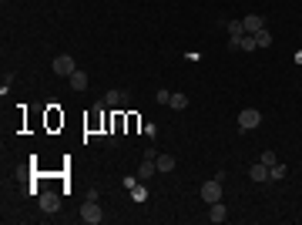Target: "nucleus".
I'll return each mask as SVG.
<instances>
[{"label":"nucleus","mask_w":302,"mask_h":225,"mask_svg":"<svg viewBox=\"0 0 302 225\" xmlns=\"http://www.w3.org/2000/svg\"><path fill=\"white\" fill-rule=\"evenodd\" d=\"M222 27L228 31V37H242L245 34V20H225Z\"/></svg>","instance_id":"nucleus-8"},{"label":"nucleus","mask_w":302,"mask_h":225,"mask_svg":"<svg viewBox=\"0 0 302 225\" xmlns=\"http://www.w3.org/2000/svg\"><path fill=\"white\" fill-rule=\"evenodd\" d=\"M202 198H205L208 205H211V202H222V178H208L205 185H202Z\"/></svg>","instance_id":"nucleus-2"},{"label":"nucleus","mask_w":302,"mask_h":225,"mask_svg":"<svg viewBox=\"0 0 302 225\" xmlns=\"http://www.w3.org/2000/svg\"><path fill=\"white\" fill-rule=\"evenodd\" d=\"M285 171H289V168H285L282 161H275V165L269 168V178H272V182H279V178H285Z\"/></svg>","instance_id":"nucleus-16"},{"label":"nucleus","mask_w":302,"mask_h":225,"mask_svg":"<svg viewBox=\"0 0 302 225\" xmlns=\"http://www.w3.org/2000/svg\"><path fill=\"white\" fill-rule=\"evenodd\" d=\"M128 101H131L128 91H108L104 94V104H128Z\"/></svg>","instance_id":"nucleus-7"},{"label":"nucleus","mask_w":302,"mask_h":225,"mask_svg":"<svg viewBox=\"0 0 302 225\" xmlns=\"http://www.w3.org/2000/svg\"><path fill=\"white\" fill-rule=\"evenodd\" d=\"M154 165H158V171H171V168H175V158H171V155H158Z\"/></svg>","instance_id":"nucleus-15"},{"label":"nucleus","mask_w":302,"mask_h":225,"mask_svg":"<svg viewBox=\"0 0 302 225\" xmlns=\"http://www.w3.org/2000/svg\"><path fill=\"white\" fill-rule=\"evenodd\" d=\"M208 219H211V222H225V219H228L225 205H222V202H211V208H208Z\"/></svg>","instance_id":"nucleus-10"},{"label":"nucleus","mask_w":302,"mask_h":225,"mask_svg":"<svg viewBox=\"0 0 302 225\" xmlns=\"http://www.w3.org/2000/svg\"><path fill=\"white\" fill-rule=\"evenodd\" d=\"M259 161H262V165H269V168H272V165H275L279 158H275V151H262V158H259Z\"/></svg>","instance_id":"nucleus-18"},{"label":"nucleus","mask_w":302,"mask_h":225,"mask_svg":"<svg viewBox=\"0 0 302 225\" xmlns=\"http://www.w3.org/2000/svg\"><path fill=\"white\" fill-rule=\"evenodd\" d=\"M248 175H252V182H265V178H269V165H262V161H259V165H252V171H248Z\"/></svg>","instance_id":"nucleus-13"},{"label":"nucleus","mask_w":302,"mask_h":225,"mask_svg":"<svg viewBox=\"0 0 302 225\" xmlns=\"http://www.w3.org/2000/svg\"><path fill=\"white\" fill-rule=\"evenodd\" d=\"M262 27H265L262 14H248L245 17V34H255V31H262Z\"/></svg>","instance_id":"nucleus-9"},{"label":"nucleus","mask_w":302,"mask_h":225,"mask_svg":"<svg viewBox=\"0 0 302 225\" xmlns=\"http://www.w3.org/2000/svg\"><path fill=\"white\" fill-rule=\"evenodd\" d=\"M252 37H255V44H259V47H269V44H272V34H269V31H255V34H252Z\"/></svg>","instance_id":"nucleus-17"},{"label":"nucleus","mask_w":302,"mask_h":225,"mask_svg":"<svg viewBox=\"0 0 302 225\" xmlns=\"http://www.w3.org/2000/svg\"><path fill=\"white\" fill-rule=\"evenodd\" d=\"M168 108H175V111H185V108H188V94H171Z\"/></svg>","instance_id":"nucleus-12"},{"label":"nucleus","mask_w":302,"mask_h":225,"mask_svg":"<svg viewBox=\"0 0 302 225\" xmlns=\"http://www.w3.org/2000/svg\"><path fill=\"white\" fill-rule=\"evenodd\" d=\"M40 208L44 212H57L60 208V195L57 192H40Z\"/></svg>","instance_id":"nucleus-6"},{"label":"nucleus","mask_w":302,"mask_h":225,"mask_svg":"<svg viewBox=\"0 0 302 225\" xmlns=\"http://www.w3.org/2000/svg\"><path fill=\"white\" fill-rule=\"evenodd\" d=\"M154 171H158V165H154L151 158H145V161H141V168H138V178H141V182H148Z\"/></svg>","instance_id":"nucleus-11"},{"label":"nucleus","mask_w":302,"mask_h":225,"mask_svg":"<svg viewBox=\"0 0 302 225\" xmlns=\"http://www.w3.org/2000/svg\"><path fill=\"white\" fill-rule=\"evenodd\" d=\"M60 121H64V118H60V114H57V111H51V114H47V125H51V128H57Z\"/></svg>","instance_id":"nucleus-19"},{"label":"nucleus","mask_w":302,"mask_h":225,"mask_svg":"<svg viewBox=\"0 0 302 225\" xmlns=\"http://www.w3.org/2000/svg\"><path fill=\"white\" fill-rule=\"evenodd\" d=\"M71 88H74V91H84V88H88V74H84V71H74V74H71Z\"/></svg>","instance_id":"nucleus-14"},{"label":"nucleus","mask_w":302,"mask_h":225,"mask_svg":"<svg viewBox=\"0 0 302 225\" xmlns=\"http://www.w3.org/2000/svg\"><path fill=\"white\" fill-rule=\"evenodd\" d=\"M131 195H134V202H145V198H148V188H134Z\"/></svg>","instance_id":"nucleus-20"},{"label":"nucleus","mask_w":302,"mask_h":225,"mask_svg":"<svg viewBox=\"0 0 302 225\" xmlns=\"http://www.w3.org/2000/svg\"><path fill=\"white\" fill-rule=\"evenodd\" d=\"M262 125V111L259 108H245V111L239 114V128L242 131H252V128H259Z\"/></svg>","instance_id":"nucleus-1"},{"label":"nucleus","mask_w":302,"mask_h":225,"mask_svg":"<svg viewBox=\"0 0 302 225\" xmlns=\"http://www.w3.org/2000/svg\"><path fill=\"white\" fill-rule=\"evenodd\" d=\"M81 219H84L88 225H97L101 219H104V212L97 208V202H84V208H81Z\"/></svg>","instance_id":"nucleus-5"},{"label":"nucleus","mask_w":302,"mask_h":225,"mask_svg":"<svg viewBox=\"0 0 302 225\" xmlns=\"http://www.w3.org/2000/svg\"><path fill=\"white\" fill-rule=\"evenodd\" d=\"M74 71H77V64H74V57H71V54L54 57V74H57V77H71Z\"/></svg>","instance_id":"nucleus-3"},{"label":"nucleus","mask_w":302,"mask_h":225,"mask_svg":"<svg viewBox=\"0 0 302 225\" xmlns=\"http://www.w3.org/2000/svg\"><path fill=\"white\" fill-rule=\"evenodd\" d=\"M228 47H232V51H248V54H252L259 44H255L252 34H242V37H228Z\"/></svg>","instance_id":"nucleus-4"}]
</instances>
